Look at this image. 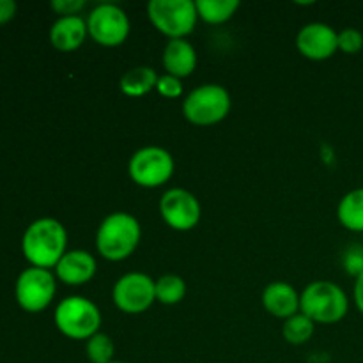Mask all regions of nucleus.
Masks as SVG:
<instances>
[{
	"instance_id": "obj_1",
	"label": "nucleus",
	"mask_w": 363,
	"mask_h": 363,
	"mask_svg": "<svg viewBox=\"0 0 363 363\" xmlns=\"http://www.w3.org/2000/svg\"><path fill=\"white\" fill-rule=\"evenodd\" d=\"M66 227L55 218H38L25 229L21 238V252L35 268H55L66 254Z\"/></svg>"
},
{
	"instance_id": "obj_2",
	"label": "nucleus",
	"mask_w": 363,
	"mask_h": 363,
	"mask_svg": "<svg viewBox=\"0 0 363 363\" xmlns=\"http://www.w3.org/2000/svg\"><path fill=\"white\" fill-rule=\"evenodd\" d=\"M142 238L140 222L124 211L110 213L99 223L96 233V248L106 261H124L137 250Z\"/></svg>"
},
{
	"instance_id": "obj_3",
	"label": "nucleus",
	"mask_w": 363,
	"mask_h": 363,
	"mask_svg": "<svg viewBox=\"0 0 363 363\" xmlns=\"http://www.w3.org/2000/svg\"><path fill=\"white\" fill-rule=\"evenodd\" d=\"M350 298L340 286L330 280L311 282L300 294V312L314 323L333 325L346 318Z\"/></svg>"
},
{
	"instance_id": "obj_4",
	"label": "nucleus",
	"mask_w": 363,
	"mask_h": 363,
	"mask_svg": "<svg viewBox=\"0 0 363 363\" xmlns=\"http://www.w3.org/2000/svg\"><path fill=\"white\" fill-rule=\"evenodd\" d=\"M53 321H55L57 330L67 339L89 340L99 332L101 312L94 301L74 294L59 301Z\"/></svg>"
},
{
	"instance_id": "obj_5",
	"label": "nucleus",
	"mask_w": 363,
	"mask_h": 363,
	"mask_svg": "<svg viewBox=\"0 0 363 363\" xmlns=\"http://www.w3.org/2000/svg\"><path fill=\"white\" fill-rule=\"evenodd\" d=\"M230 94L220 84H202L183 101V116L197 126H211L225 119L230 112Z\"/></svg>"
},
{
	"instance_id": "obj_6",
	"label": "nucleus",
	"mask_w": 363,
	"mask_h": 363,
	"mask_svg": "<svg viewBox=\"0 0 363 363\" xmlns=\"http://www.w3.org/2000/svg\"><path fill=\"white\" fill-rule=\"evenodd\" d=\"M147 16L167 38L184 39L194 32L199 14L194 0H151Z\"/></svg>"
},
{
	"instance_id": "obj_7",
	"label": "nucleus",
	"mask_w": 363,
	"mask_h": 363,
	"mask_svg": "<svg viewBox=\"0 0 363 363\" xmlns=\"http://www.w3.org/2000/svg\"><path fill=\"white\" fill-rule=\"evenodd\" d=\"M176 163L172 155L160 145H145L135 151L128 162V172L133 183L142 188H156L172 177Z\"/></svg>"
},
{
	"instance_id": "obj_8",
	"label": "nucleus",
	"mask_w": 363,
	"mask_h": 363,
	"mask_svg": "<svg viewBox=\"0 0 363 363\" xmlns=\"http://www.w3.org/2000/svg\"><path fill=\"white\" fill-rule=\"evenodd\" d=\"M55 293V275L50 269L35 268V266L23 269L18 275L16 286H14V296H16L18 305L30 314L45 311L53 301Z\"/></svg>"
},
{
	"instance_id": "obj_9",
	"label": "nucleus",
	"mask_w": 363,
	"mask_h": 363,
	"mask_svg": "<svg viewBox=\"0 0 363 363\" xmlns=\"http://www.w3.org/2000/svg\"><path fill=\"white\" fill-rule=\"evenodd\" d=\"M91 38L101 46H119L130 35V18L119 6L110 2L98 4L87 18Z\"/></svg>"
},
{
	"instance_id": "obj_10",
	"label": "nucleus",
	"mask_w": 363,
	"mask_h": 363,
	"mask_svg": "<svg viewBox=\"0 0 363 363\" xmlns=\"http://www.w3.org/2000/svg\"><path fill=\"white\" fill-rule=\"evenodd\" d=\"M155 280L140 272L121 277L112 289V300L124 314H142L156 300Z\"/></svg>"
},
{
	"instance_id": "obj_11",
	"label": "nucleus",
	"mask_w": 363,
	"mask_h": 363,
	"mask_svg": "<svg viewBox=\"0 0 363 363\" xmlns=\"http://www.w3.org/2000/svg\"><path fill=\"white\" fill-rule=\"evenodd\" d=\"M162 218L174 230H191L201 222V202L184 188H170L160 201Z\"/></svg>"
},
{
	"instance_id": "obj_12",
	"label": "nucleus",
	"mask_w": 363,
	"mask_h": 363,
	"mask_svg": "<svg viewBox=\"0 0 363 363\" xmlns=\"http://www.w3.org/2000/svg\"><path fill=\"white\" fill-rule=\"evenodd\" d=\"M296 46L301 55L311 60L330 59L339 50V32L328 23L312 21L300 28Z\"/></svg>"
},
{
	"instance_id": "obj_13",
	"label": "nucleus",
	"mask_w": 363,
	"mask_h": 363,
	"mask_svg": "<svg viewBox=\"0 0 363 363\" xmlns=\"http://www.w3.org/2000/svg\"><path fill=\"white\" fill-rule=\"evenodd\" d=\"M96 269L94 255L85 250H69L57 262L55 275L66 286H84L94 279Z\"/></svg>"
},
{
	"instance_id": "obj_14",
	"label": "nucleus",
	"mask_w": 363,
	"mask_h": 363,
	"mask_svg": "<svg viewBox=\"0 0 363 363\" xmlns=\"http://www.w3.org/2000/svg\"><path fill=\"white\" fill-rule=\"evenodd\" d=\"M262 307L279 319H289L300 312V293L287 282H272L262 291Z\"/></svg>"
},
{
	"instance_id": "obj_15",
	"label": "nucleus",
	"mask_w": 363,
	"mask_h": 363,
	"mask_svg": "<svg viewBox=\"0 0 363 363\" xmlns=\"http://www.w3.org/2000/svg\"><path fill=\"white\" fill-rule=\"evenodd\" d=\"M87 34V21L82 16H60L50 28V43L60 52H73L84 45Z\"/></svg>"
},
{
	"instance_id": "obj_16",
	"label": "nucleus",
	"mask_w": 363,
	"mask_h": 363,
	"mask_svg": "<svg viewBox=\"0 0 363 363\" xmlns=\"http://www.w3.org/2000/svg\"><path fill=\"white\" fill-rule=\"evenodd\" d=\"M163 67L177 78L190 77L197 67V52L186 39H170L163 50Z\"/></svg>"
},
{
	"instance_id": "obj_17",
	"label": "nucleus",
	"mask_w": 363,
	"mask_h": 363,
	"mask_svg": "<svg viewBox=\"0 0 363 363\" xmlns=\"http://www.w3.org/2000/svg\"><path fill=\"white\" fill-rule=\"evenodd\" d=\"M156 82H158V74L152 67L137 66L128 69L121 77L119 87L130 98H140V96H145L152 89H156Z\"/></svg>"
},
{
	"instance_id": "obj_18",
	"label": "nucleus",
	"mask_w": 363,
	"mask_h": 363,
	"mask_svg": "<svg viewBox=\"0 0 363 363\" xmlns=\"http://www.w3.org/2000/svg\"><path fill=\"white\" fill-rule=\"evenodd\" d=\"M337 218L353 233H363V188L351 190L337 206Z\"/></svg>"
},
{
	"instance_id": "obj_19",
	"label": "nucleus",
	"mask_w": 363,
	"mask_h": 363,
	"mask_svg": "<svg viewBox=\"0 0 363 363\" xmlns=\"http://www.w3.org/2000/svg\"><path fill=\"white\" fill-rule=\"evenodd\" d=\"M195 7H197L199 18L208 23L218 25L234 16V13L240 9V2L238 0H197Z\"/></svg>"
},
{
	"instance_id": "obj_20",
	"label": "nucleus",
	"mask_w": 363,
	"mask_h": 363,
	"mask_svg": "<svg viewBox=\"0 0 363 363\" xmlns=\"http://www.w3.org/2000/svg\"><path fill=\"white\" fill-rule=\"evenodd\" d=\"M156 300L163 305H176L186 296V282L179 275H163L156 280Z\"/></svg>"
},
{
	"instance_id": "obj_21",
	"label": "nucleus",
	"mask_w": 363,
	"mask_h": 363,
	"mask_svg": "<svg viewBox=\"0 0 363 363\" xmlns=\"http://www.w3.org/2000/svg\"><path fill=\"white\" fill-rule=\"evenodd\" d=\"M284 339L289 344H305L312 335H314V321L307 315L298 312L293 318L286 319L282 326Z\"/></svg>"
},
{
	"instance_id": "obj_22",
	"label": "nucleus",
	"mask_w": 363,
	"mask_h": 363,
	"mask_svg": "<svg viewBox=\"0 0 363 363\" xmlns=\"http://www.w3.org/2000/svg\"><path fill=\"white\" fill-rule=\"evenodd\" d=\"M85 353H87V358L92 363H108L113 360L116 347H113L112 339L106 333L98 332L87 340V344H85Z\"/></svg>"
},
{
	"instance_id": "obj_23",
	"label": "nucleus",
	"mask_w": 363,
	"mask_h": 363,
	"mask_svg": "<svg viewBox=\"0 0 363 363\" xmlns=\"http://www.w3.org/2000/svg\"><path fill=\"white\" fill-rule=\"evenodd\" d=\"M363 48V34L358 28H342L339 32V50L346 53H357Z\"/></svg>"
},
{
	"instance_id": "obj_24",
	"label": "nucleus",
	"mask_w": 363,
	"mask_h": 363,
	"mask_svg": "<svg viewBox=\"0 0 363 363\" xmlns=\"http://www.w3.org/2000/svg\"><path fill=\"white\" fill-rule=\"evenodd\" d=\"M156 91L163 96V98H179L183 94V82L181 78L174 77V74H162L158 77V82H156Z\"/></svg>"
},
{
	"instance_id": "obj_25",
	"label": "nucleus",
	"mask_w": 363,
	"mask_h": 363,
	"mask_svg": "<svg viewBox=\"0 0 363 363\" xmlns=\"http://www.w3.org/2000/svg\"><path fill=\"white\" fill-rule=\"evenodd\" d=\"M344 268L347 269L350 275L358 277L363 272V247H354L347 248V252L344 254Z\"/></svg>"
},
{
	"instance_id": "obj_26",
	"label": "nucleus",
	"mask_w": 363,
	"mask_h": 363,
	"mask_svg": "<svg viewBox=\"0 0 363 363\" xmlns=\"http://www.w3.org/2000/svg\"><path fill=\"white\" fill-rule=\"evenodd\" d=\"M52 9L60 16H74L80 9H84V0H52Z\"/></svg>"
},
{
	"instance_id": "obj_27",
	"label": "nucleus",
	"mask_w": 363,
	"mask_h": 363,
	"mask_svg": "<svg viewBox=\"0 0 363 363\" xmlns=\"http://www.w3.org/2000/svg\"><path fill=\"white\" fill-rule=\"evenodd\" d=\"M18 6L14 0H0V25L7 23L16 16Z\"/></svg>"
},
{
	"instance_id": "obj_28",
	"label": "nucleus",
	"mask_w": 363,
	"mask_h": 363,
	"mask_svg": "<svg viewBox=\"0 0 363 363\" xmlns=\"http://www.w3.org/2000/svg\"><path fill=\"white\" fill-rule=\"evenodd\" d=\"M354 303H357L358 311L363 314V272L357 277V282H354Z\"/></svg>"
},
{
	"instance_id": "obj_29",
	"label": "nucleus",
	"mask_w": 363,
	"mask_h": 363,
	"mask_svg": "<svg viewBox=\"0 0 363 363\" xmlns=\"http://www.w3.org/2000/svg\"><path fill=\"white\" fill-rule=\"evenodd\" d=\"M108 363H124V362H117V360H112V362H108Z\"/></svg>"
}]
</instances>
